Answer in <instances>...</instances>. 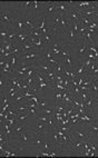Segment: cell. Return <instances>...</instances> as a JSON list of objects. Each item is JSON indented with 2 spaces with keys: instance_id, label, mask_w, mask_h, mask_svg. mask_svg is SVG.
I'll return each mask as SVG.
<instances>
[{
  "instance_id": "6da1fadb",
  "label": "cell",
  "mask_w": 98,
  "mask_h": 158,
  "mask_svg": "<svg viewBox=\"0 0 98 158\" xmlns=\"http://www.w3.org/2000/svg\"><path fill=\"white\" fill-rule=\"evenodd\" d=\"M71 19H68L66 18V14H60V23H59V27H58V31H66L68 29L71 28Z\"/></svg>"
},
{
  "instance_id": "7a4b0ae2",
  "label": "cell",
  "mask_w": 98,
  "mask_h": 158,
  "mask_svg": "<svg viewBox=\"0 0 98 158\" xmlns=\"http://www.w3.org/2000/svg\"><path fill=\"white\" fill-rule=\"evenodd\" d=\"M95 103H96V97L91 94V95L89 96V98H88L87 103H85V109H86L87 111L94 112V107H95Z\"/></svg>"
},
{
  "instance_id": "3957f363",
  "label": "cell",
  "mask_w": 98,
  "mask_h": 158,
  "mask_svg": "<svg viewBox=\"0 0 98 158\" xmlns=\"http://www.w3.org/2000/svg\"><path fill=\"white\" fill-rule=\"evenodd\" d=\"M61 50V60H65L67 57L70 56V46H67V45H63L60 48Z\"/></svg>"
},
{
  "instance_id": "277c9868",
  "label": "cell",
  "mask_w": 98,
  "mask_h": 158,
  "mask_svg": "<svg viewBox=\"0 0 98 158\" xmlns=\"http://www.w3.org/2000/svg\"><path fill=\"white\" fill-rule=\"evenodd\" d=\"M72 132H74L72 137L75 138V139H85V138H87L89 136L88 132H83V131H80V130H74Z\"/></svg>"
},
{
  "instance_id": "5b68a950",
  "label": "cell",
  "mask_w": 98,
  "mask_h": 158,
  "mask_svg": "<svg viewBox=\"0 0 98 158\" xmlns=\"http://www.w3.org/2000/svg\"><path fill=\"white\" fill-rule=\"evenodd\" d=\"M1 17H2V20L8 25V26H14V20H11L10 18L8 17V11L7 10H2L1 11Z\"/></svg>"
},
{
  "instance_id": "8992f818",
  "label": "cell",
  "mask_w": 98,
  "mask_h": 158,
  "mask_svg": "<svg viewBox=\"0 0 98 158\" xmlns=\"http://www.w3.org/2000/svg\"><path fill=\"white\" fill-rule=\"evenodd\" d=\"M43 128H45V125H43L42 121L37 120V125H36V136L41 135L43 132Z\"/></svg>"
},
{
  "instance_id": "52a82bcc",
  "label": "cell",
  "mask_w": 98,
  "mask_h": 158,
  "mask_svg": "<svg viewBox=\"0 0 98 158\" xmlns=\"http://www.w3.org/2000/svg\"><path fill=\"white\" fill-rule=\"evenodd\" d=\"M38 69H41L43 72H48V71H51V70H54V67L50 66V65H48V63H41V65H39V66H37Z\"/></svg>"
},
{
  "instance_id": "ba28073f",
  "label": "cell",
  "mask_w": 98,
  "mask_h": 158,
  "mask_svg": "<svg viewBox=\"0 0 98 158\" xmlns=\"http://www.w3.org/2000/svg\"><path fill=\"white\" fill-rule=\"evenodd\" d=\"M38 52H41V51H38ZM38 52H32V54H26V55H22L23 59H28V60H34L35 58L39 57V54Z\"/></svg>"
},
{
  "instance_id": "9c48e42d",
  "label": "cell",
  "mask_w": 98,
  "mask_h": 158,
  "mask_svg": "<svg viewBox=\"0 0 98 158\" xmlns=\"http://www.w3.org/2000/svg\"><path fill=\"white\" fill-rule=\"evenodd\" d=\"M75 74L76 75H83V77L86 76V68H85V65H81V66L78 67V68L75 70Z\"/></svg>"
},
{
  "instance_id": "30bf717a",
  "label": "cell",
  "mask_w": 98,
  "mask_h": 158,
  "mask_svg": "<svg viewBox=\"0 0 98 158\" xmlns=\"http://www.w3.org/2000/svg\"><path fill=\"white\" fill-rule=\"evenodd\" d=\"M14 27H16L17 29H19V32H23L26 31V27H25V23H23V21H17V23L16 25H14Z\"/></svg>"
},
{
  "instance_id": "8fae6325",
  "label": "cell",
  "mask_w": 98,
  "mask_h": 158,
  "mask_svg": "<svg viewBox=\"0 0 98 158\" xmlns=\"http://www.w3.org/2000/svg\"><path fill=\"white\" fill-rule=\"evenodd\" d=\"M91 87H92V95L95 97H98V83L97 81H92L91 82Z\"/></svg>"
},
{
  "instance_id": "7c38bea8",
  "label": "cell",
  "mask_w": 98,
  "mask_h": 158,
  "mask_svg": "<svg viewBox=\"0 0 98 158\" xmlns=\"http://www.w3.org/2000/svg\"><path fill=\"white\" fill-rule=\"evenodd\" d=\"M42 111L45 112V114H46L47 116H49V115H54V114H55L56 112V109H55V106L54 107H50V108H43L42 109Z\"/></svg>"
},
{
  "instance_id": "4fadbf2b",
  "label": "cell",
  "mask_w": 98,
  "mask_h": 158,
  "mask_svg": "<svg viewBox=\"0 0 98 158\" xmlns=\"http://www.w3.org/2000/svg\"><path fill=\"white\" fill-rule=\"evenodd\" d=\"M8 28L7 26H3L2 27V30H1V37H2V40H6L8 38Z\"/></svg>"
},
{
  "instance_id": "5bb4252c",
  "label": "cell",
  "mask_w": 98,
  "mask_h": 158,
  "mask_svg": "<svg viewBox=\"0 0 98 158\" xmlns=\"http://www.w3.org/2000/svg\"><path fill=\"white\" fill-rule=\"evenodd\" d=\"M68 31H69V34H70V37H71V39L75 42H77L78 41V37H77V34H76V32L72 30V28H70V29H68Z\"/></svg>"
},
{
  "instance_id": "9a60e30c",
  "label": "cell",
  "mask_w": 98,
  "mask_h": 158,
  "mask_svg": "<svg viewBox=\"0 0 98 158\" xmlns=\"http://www.w3.org/2000/svg\"><path fill=\"white\" fill-rule=\"evenodd\" d=\"M19 137H20V141L22 143V144H25V143H27L28 141V137H27L26 135H25V132H23V130L19 134Z\"/></svg>"
},
{
  "instance_id": "2e32d148",
  "label": "cell",
  "mask_w": 98,
  "mask_h": 158,
  "mask_svg": "<svg viewBox=\"0 0 98 158\" xmlns=\"http://www.w3.org/2000/svg\"><path fill=\"white\" fill-rule=\"evenodd\" d=\"M41 144H42V134H41V135L36 136V145H37L38 148L40 147Z\"/></svg>"
},
{
  "instance_id": "e0dca14e",
  "label": "cell",
  "mask_w": 98,
  "mask_h": 158,
  "mask_svg": "<svg viewBox=\"0 0 98 158\" xmlns=\"http://www.w3.org/2000/svg\"><path fill=\"white\" fill-rule=\"evenodd\" d=\"M63 61L66 63L67 66H68V68H69V69H72V62H71V59H70V56H69V57H67L66 59L63 60Z\"/></svg>"
},
{
  "instance_id": "ac0fdd59",
  "label": "cell",
  "mask_w": 98,
  "mask_h": 158,
  "mask_svg": "<svg viewBox=\"0 0 98 158\" xmlns=\"http://www.w3.org/2000/svg\"><path fill=\"white\" fill-rule=\"evenodd\" d=\"M11 69H12V71L14 70V65H16V56L14 55H11Z\"/></svg>"
},
{
  "instance_id": "d6986e66",
  "label": "cell",
  "mask_w": 98,
  "mask_h": 158,
  "mask_svg": "<svg viewBox=\"0 0 98 158\" xmlns=\"http://www.w3.org/2000/svg\"><path fill=\"white\" fill-rule=\"evenodd\" d=\"M37 120L42 121V123H47V121H48V116H46V117H40V116H38Z\"/></svg>"
},
{
  "instance_id": "ffe728a7",
  "label": "cell",
  "mask_w": 98,
  "mask_h": 158,
  "mask_svg": "<svg viewBox=\"0 0 98 158\" xmlns=\"http://www.w3.org/2000/svg\"><path fill=\"white\" fill-rule=\"evenodd\" d=\"M28 111L30 112V114H32V115H34V116H36V117L38 118V112L36 111V109H35V108H30V109H29Z\"/></svg>"
},
{
  "instance_id": "44dd1931",
  "label": "cell",
  "mask_w": 98,
  "mask_h": 158,
  "mask_svg": "<svg viewBox=\"0 0 98 158\" xmlns=\"http://www.w3.org/2000/svg\"><path fill=\"white\" fill-rule=\"evenodd\" d=\"M39 106H40L41 108H45V107H46V103H45L43 100H40V103H39Z\"/></svg>"
},
{
  "instance_id": "7402d4cb",
  "label": "cell",
  "mask_w": 98,
  "mask_h": 158,
  "mask_svg": "<svg viewBox=\"0 0 98 158\" xmlns=\"http://www.w3.org/2000/svg\"><path fill=\"white\" fill-rule=\"evenodd\" d=\"M89 50H91V51H92V52H95V54L97 52V49H96L95 47H92V46H91V47L89 46Z\"/></svg>"
},
{
  "instance_id": "603a6c76",
  "label": "cell",
  "mask_w": 98,
  "mask_h": 158,
  "mask_svg": "<svg viewBox=\"0 0 98 158\" xmlns=\"http://www.w3.org/2000/svg\"><path fill=\"white\" fill-rule=\"evenodd\" d=\"M96 155V151H92V150H91V151H90V157H94V156H95Z\"/></svg>"
},
{
  "instance_id": "cb8c5ba5",
  "label": "cell",
  "mask_w": 98,
  "mask_h": 158,
  "mask_svg": "<svg viewBox=\"0 0 98 158\" xmlns=\"http://www.w3.org/2000/svg\"><path fill=\"white\" fill-rule=\"evenodd\" d=\"M97 52H98V47H97Z\"/></svg>"
}]
</instances>
